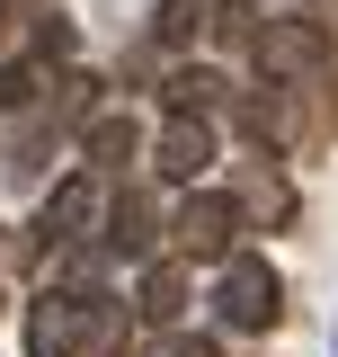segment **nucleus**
I'll return each instance as SVG.
<instances>
[{
    "label": "nucleus",
    "instance_id": "nucleus-5",
    "mask_svg": "<svg viewBox=\"0 0 338 357\" xmlns=\"http://www.w3.org/2000/svg\"><path fill=\"white\" fill-rule=\"evenodd\" d=\"M89 331H98V304L89 295H36V312H27V357H81Z\"/></svg>",
    "mask_w": 338,
    "mask_h": 357
},
{
    "label": "nucleus",
    "instance_id": "nucleus-1",
    "mask_svg": "<svg viewBox=\"0 0 338 357\" xmlns=\"http://www.w3.org/2000/svg\"><path fill=\"white\" fill-rule=\"evenodd\" d=\"M214 312H223V331H276L285 321V277L250 250H232L223 259V286H214Z\"/></svg>",
    "mask_w": 338,
    "mask_h": 357
},
{
    "label": "nucleus",
    "instance_id": "nucleus-12",
    "mask_svg": "<svg viewBox=\"0 0 338 357\" xmlns=\"http://www.w3.org/2000/svg\"><path fill=\"white\" fill-rule=\"evenodd\" d=\"M152 357H223V349H214V340H161Z\"/></svg>",
    "mask_w": 338,
    "mask_h": 357
},
{
    "label": "nucleus",
    "instance_id": "nucleus-8",
    "mask_svg": "<svg viewBox=\"0 0 338 357\" xmlns=\"http://www.w3.org/2000/svg\"><path fill=\"white\" fill-rule=\"evenodd\" d=\"M241 134H250V143H294V107H285L276 89H250V98H241Z\"/></svg>",
    "mask_w": 338,
    "mask_h": 357
},
{
    "label": "nucleus",
    "instance_id": "nucleus-11",
    "mask_svg": "<svg viewBox=\"0 0 338 357\" xmlns=\"http://www.w3.org/2000/svg\"><path fill=\"white\" fill-rule=\"evenodd\" d=\"M205 9H214V0H169V9H161V36H169V45H187L196 27H205Z\"/></svg>",
    "mask_w": 338,
    "mask_h": 357
},
{
    "label": "nucleus",
    "instance_id": "nucleus-7",
    "mask_svg": "<svg viewBox=\"0 0 338 357\" xmlns=\"http://www.w3.org/2000/svg\"><path fill=\"white\" fill-rule=\"evenodd\" d=\"M178 312H187V268H178V259H152V268H143V321L169 331Z\"/></svg>",
    "mask_w": 338,
    "mask_h": 357
},
{
    "label": "nucleus",
    "instance_id": "nucleus-9",
    "mask_svg": "<svg viewBox=\"0 0 338 357\" xmlns=\"http://www.w3.org/2000/svg\"><path fill=\"white\" fill-rule=\"evenodd\" d=\"M134 143H143V134H134V116H98V126H89V170L107 178V170L134 152Z\"/></svg>",
    "mask_w": 338,
    "mask_h": 357
},
{
    "label": "nucleus",
    "instance_id": "nucleus-4",
    "mask_svg": "<svg viewBox=\"0 0 338 357\" xmlns=\"http://www.w3.org/2000/svg\"><path fill=\"white\" fill-rule=\"evenodd\" d=\"M98 215H107V178H98V170H81V178H63V188L45 197L36 241H45V250H63V241H89V232H98Z\"/></svg>",
    "mask_w": 338,
    "mask_h": 357
},
{
    "label": "nucleus",
    "instance_id": "nucleus-3",
    "mask_svg": "<svg viewBox=\"0 0 338 357\" xmlns=\"http://www.w3.org/2000/svg\"><path fill=\"white\" fill-rule=\"evenodd\" d=\"M250 63L258 81H312V72H330V36L303 18H267V27H250Z\"/></svg>",
    "mask_w": 338,
    "mask_h": 357
},
{
    "label": "nucleus",
    "instance_id": "nucleus-6",
    "mask_svg": "<svg viewBox=\"0 0 338 357\" xmlns=\"http://www.w3.org/2000/svg\"><path fill=\"white\" fill-rule=\"evenodd\" d=\"M152 170L178 178V188H196V178L214 170V126H205V116H178V126L152 143Z\"/></svg>",
    "mask_w": 338,
    "mask_h": 357
},
{
    "label": "nucleus",
    "instance_id": "nucleus-10",
    "mask_svg": "<svg viewBox=\"0 0 338 357\" xmlns=\"http://www.w3.org/2000/svg\"><path fill=\"white\" fill-rule=\"evenodd\" d=\"M107 241H116V250H125V259H152V215H143V206H116V223H107Z\"/></svg>",
    "mask_w": 338,
    "mask_h": 357
},
{
    "label": "nucleus",
    "instance_id": "nucleus-2",
    "mask_svg": "<svg viewBox=\"0 0 338 357\" xmlns=\"http://www.w3.org/2000/svg\"><path fill=\"white\" fill-rule=\"evenodd\" d=\"M241 232H250V215H241L232 188H187V206H178V250L187 259H232Z\"/></svg>",
    "mask_w": 338,
    "mask_h": 357
}]
</instances>
